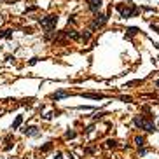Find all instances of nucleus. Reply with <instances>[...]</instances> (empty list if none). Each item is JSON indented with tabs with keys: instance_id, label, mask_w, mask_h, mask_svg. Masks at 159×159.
<instances>
[{
	"instance_id": "12",
	"label": "nucleus",
	"mask_w": 159,
	"mask_h": 159,
	"mask_svg": "<svg viewBox=\"0 0 159 159\" xmlns=\"http://www.w3.org/2000/svg\"><path fill=\"white\" fill-rule=\"evenodd\" d=\"M21 122H23V115H18L16 119H14V122H12V129H18V128L21 126Z\"/></svg>"
},
{
	"instance_id": "9",
	"label": "nucleus",
	"mask_w": 159,
	"mask_h": 159,
	"mask_svg": "<svg viewBox=\"0 0 159 159\" xmlns=\"http://www.w3.org/2000/svg\"><path fill=\"white\" fill-rule=\"evenodd\" d=\"M81 96H84V98H93V100H103L105 96L100 93H81Z\"/></svg>"
},
{
	"instance_id": "5",
	"label": "nucleus",
	"mask_w": 159,
	"mask_h": 159,
	"mask_svg": "<svg viewBox=\"0 0 159 159\" xmlns=\"http://www.w3.org/2000/svg\"><path fill=\"white\" fill-rule=\"evenodd\" d=\"M88 7L91 12H98L101 9V0H88Z\"/></svg>"
},
{
	"instance_id": "6",
	"label": "nucleus",
	"mask_w": 159,
	"mask_h": 159,
	"mask_svg": "<svg viewBox=\"0 0 159 159\" xmlns=\"http://www.w3.org/2000/svg\"><path fill=\"white\" fill-rule=\"evenodd\" d=\"M68 96H70L68 91H56V93L51 94V98L53 100H63V98H68Z\"/></svg>"
},
{
	"instance_id": "20",
	"label": "nucleus",
	"mask_w": 159,
	"mask_h": 159,
	"mask_svg": "<svg viewBox=\"0 0 159 159\" xmlns=\"http://www.w3.org/2000/svg\"><path fill=\"white\" fill-rule=\"evenodd\" d=\"M93 129H94V124H91V126H88V128H86V133H91Z\"/></svg>"
},
{
	"instance_id": "24",
	"label": "nucleus",
	"mask_w": 159,
	"mask_h": 159,
	"mask_svg": "<svg viewBox=\"0 0 159 159\" xmlns=\"http://www.w3.org/2000/svg\"><path fill=\"white\" fill-rule=\"evenodd\" d=\"M37 61H38V58H32V60H30V65H35Z\"/></svg>"
},
{
	"instance_id": "19",
	"label": "nucleus",
	"mask_w": 159,
	"mask_h": 159,
	"mask_svg": "<svg viewBox=\"0 0 159 159\" xmlns=\"http://www.w3.org/2000/svg\"><path fill=\"white\" fill-rule=\"evenodd\" d=\"M12 147H14V143H12L11 140H7V145H6V147H4V149H6V150H11Z\"/></svg>"
},
{
	"instance_id": "8",
	"label": "nucleus",
	"mask_w": 159,
	"mask_h": 159,
	"mask_svg": "<svg viewBox=\"0 0 159 159\" xmlns=\"http://www.w3.org/2000/svg\"><path fill=\"white\" fill-rule=\"evenodd\" d=\"M65 37L68 38H74V40H81V35L74 30V28H70V30H65Z\"/></svg>"
},
{
	"instance_id": "2",
	"label": "nucleus",
	"mask_w": 159,
	"mask_h": 159,
	"mask_svg": "<svg viewBox=\"0 0 159 159\" xmlns=\"http://www.w3.org/2000/svg\"><path fill=\"white\" fill-rule=\"evenodd\" d=\"M38 23L46 28V30H54L56 25H58V16L56 14H51V16H46L42 19H38Z\"/></svg>"
},
{
	"instance_id": "25",
	"label": "nucleus",
	"mask_w": 159,
	"mask_h": 159,
	"mask_svg": "<svg viewBox=\"0 0 159 159\" xmlns=\"http://www.w3.org/2000/svg\"><path fill=\"white\" fill-rule=\"evenodd\" d=\"M51 117H53V114H46V115H44V119H46V121H49Z\"/></svg>"
},
{
	"instance_id": "7",
	"label": "nucleus",
	"mask_w": 159,
	"mask_h": 159,
	"mask_svg": "<svg viewBox=\"0 0 159 159\" xmlns=\"http://www.w3.org/2000/svg\"><path fill=\"white\" fill-rule=\"evenodd\" d=\"M23 133H25L26 137H37V135H38V128L37 126H28L26 129H23Z\"/></svg>"
},
{
	"instance_id": "4",
	"label": "nucleus",
	"mask_w": 159,
	"mask_h": 159,
	"mask_svg": "<svg viewBox=\"0 0 159 159\" xmlns=\"http://www.w3.org/2000/svg\"><path fill=\"white\" fill-rule=\"evenodd\" d=\"M117 11L121 12V18H124V19H128V18H133V16H137L138 12H140V9L138 7L133 6L131 9H128V7L124 6H117Z\"/></svg>"
},
{
	"instance_id": "16",
	"label": "nucleus",
	"mask_w": 159,
	"mask_h": 159,
	"mask_svg": "<svg viewBox=\"0 0 159 159\" xmlns=\"http://www.w3.org/2000/svg\"><path fill=\"white\" fill-rule=\"evenodd\" d=\"M77 137V133L74 131V129H68V131L65 133V138H68V140H70V138H75Z\"/></svg>"
},
{
	"instance_id": "18",
	"label": "nucleus",
	"mask_w": 159,
	"mask_h": 159,
	"mask_svg": "<svg viewBox=\"0 0 159 159\" xmlns=\"http://www.w3.org/2000/svg\"><path fill=\"white\" fill-rule=\"evenodd\" d=\"M51 147H53V143H46L44 147H40V150H42V152H47V150H51Z\"/></svg>"
},
{
	"instance_id": "3",
	"label": "nucleus",
	"mask_w": 159,
	"mask_h": 159,
	"mask_svg": "<svg viewBox=\"0 0 159 159\" xmlns=\"http://www.w3.org/2000/svg\"><path fill=\"white\" fill-rule=\"evenodd\" d=\"M109 21V14H100V12H94V19L91 23V30H96V28H101L103 25H107Z\"/></svg>"
},
{
	"instance_id": "11",
	"label": "nucleus",
	"mask_w": 159,
	"mask_h": 159,
	"mask_svg": "<svg viewBox=\"0 0 159 159\" xmlns=\"http://www.w3.org/2000/svg\"><path fill=\"white\" fill-rule=\"evenodd\" d=\"M0 38H12V30L7 28V30H0Z\"/></svg>"
},
{
	"instance_id": "13",
	"label": "nucleus",
	"mask_w": 159,
	"mask_h": 159,
	"mask_svg": "<svg viewBox=\"0 0 159 159\" xmlns=\"http://www.w3.org/2000/svg\"><path fill=\"white\" fill-rule=\"evenodd\" d=\"M135 143H137L138 149L143 147V145H145V138H143V137H135Z\"/></svg>"
},
{
	"instance_id": "21",
	"label": "nucleus",
	"mask_w": 159,
	"mask_h": 159,
	"mask_svg": "<svg viewBox=\"0 0 159 159\" xmlns=\"http://www.w3.org/2000/svg\"><path fill=\"white\" fill-rule=\"evenodd\" d=\"M84 152H88V154H93V152H94V149H93V147H89V149H84Z\"/></svg>"
},
{
	"instance_id": "10",
	"label": "nucleus",
	"mask_w": 159,
	"mask_h": 159,
	"mask_svg": "<svg viewBox=\"0 0 159 159\" xmlns=\"http://www.w3.org/2000/svg\"><path fill=\"white\" fill-rule=\"evenodd\" d=\"M138 32H140V28H137V26H129V28L126 30V35H124V37H126V38H131V37H135Z\"/></svg>"
},
{
	"instance_id": "26",
	"label": "nucleus",
	"mask_w": 159,
	"mask_h": 159,
	"mask_svg": "<svg viewBox=\"0 0 159 159\" xmlns=\"http://www.w3.org/2000/svg\"><path fill=\"white\" fill-rule=\"evenodd\" d=\"M35 9H37V7L32 6V7H28V9H26V12H32V11H35Z\"/></svg>"
},
{
	"instance_id": "1",
	"label": "nucleus",
	"mask_w": 159,
	"mask_h": 159,
	"mask_svg": "<svg viewBox=\"0 0 159 159\" xmlns=\"http://www.w3.org/2000/svg\"><path fill=\"white\" fill-rule=\"evenodd\" d=\"M133 124H135L137 128H140V129H145L147 133L157 131V129H156V126H154L150 121H145L143 117H138V115H137V117H133Z\"/></svg>"
},
{
	"instance_id": "15",
	"label": "nucleus",
	"mask_w": 159,
	"mask_h": 159,
	"mask_svg": "<svg viewBox=\"0 0 159 159\" xmlns=\"http://www.w3.org/2000/svg\"><path fill=\"white\" fill-rule=\"evenodd\" d=\"M143 81L142 79H138V81H131V82H126L124 84V88H129V86H138V84H142Z\"/></svg>"
},
{
	"instance_id": "17",
	"label": "nucleus",
	"mask_w": 159,
	"mask_h": 159,
	"mask_svg": "<svg viewBox=\"0 0 159 159\" xmlns=\"http://www.w3.org/2000/svg\"><path fill=\"white\" fill-rule=\"evenodd\" d=\"M107 147H109V149H115V147H117V142H115V140H107Z\"/></svg>"
},
{
	"instance_id": "14",
	"label": "nucleus",
	"mask_w": 159,
	"mask_h": 159,
	"mask_svg": "<svg viewBox=\"0 0 159 159\" xmlns=\"http://www.w3.org/2000/svg\"><path fill=\"white\" fill-rule=\"evenodd\" d=\"M89 38H91V32H86V33H82V35H81V40H82L84 44L88 42Z\"/></svg>"
},
{
	"instance_id": "22",
	"label": "nucleus",
	"mask_w": 159,
	"mask_h": 159,
	"mask_svg": "<svg viewBox=\"0 0 159 159\" xmlns=\"http://www.w3.org/2000/svg\"><path fill=\"white\" fill-rule=\"evenodd\" d=\"M122 101H131V96H121Z\"/></svg>"
},
{
	"instance_id": "23",
	"label": "nucleus",
	"mask_w": 159,
	"mask_h": 159,
	"mask_svg": "<svg viewBox=\"0 0 159 159\" xmlns=\"http://www.w3.org/2000/svg\"><path fill=\"white\" fill-rule=\"evenodd\" d=\"M53 159H63V154H61V152H58V154L54 156V157H53Z\"/></svg>"
},
{
	"instance_id": "28",
	"label": "nucleus",
	"mask_w": 159,
	"mask_h": 159,
	"mask_svg": "<svg viewBox=\"0 0 159 159\" xmlns=\"http://www.w3.org/2000/svg\"><path fill=\"white\" fill-rule=\"evenodd\" d=\"M156 86H157V88H159V79H157V81H156Z\"/></svg>"
},
{
	"instance_id": "27",
	"label": "nucleus",
	"mask_w": 159,
	"mask_h": 159,
	"mask_svg": "<svg viewBox=\"0 0 159 159\" xmlns=\"http://www.w3.org/2000/svg\"><path fill=\"white\" fill-rule=\"evenodd\" d=\"M74 21H75V16H74V14H72V16L68 18V23H74Z\"/></svg>"
},
{
	"instance_id": "29",
	"label": "nucleus",
	"mask_w": 159,
	"mask_h": 159,
	"mask_svg": "<svg viewBox=\"0 0 159 159\" xmlns=\"http://www.w3.org/2000/svg\"><path fill=\"white\" fill-rule=\"evenodd\" d=\"M7 159H12V157H7Z\"/></svg>"
}]
</instances>
